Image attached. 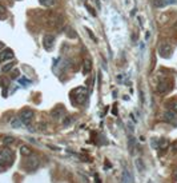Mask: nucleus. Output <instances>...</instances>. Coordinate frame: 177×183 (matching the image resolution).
<instances>
[{
  "instance_id": "nucleus-1",
  "label": "nucleus",
  "mask_w": 177,
  "mask_h": 183,
  "mask_svg": "<svg viewBox=\"0 0 177 183\" xmlns=\"http://www.w3.org/2000/svg\"><path fill=\"white\" fill-rule=\"evenodd\" d=\"M87 95H88V91H87L85 87H79V88H76L72 91L71 99H72L73 104H80L87 100Z\"/></svg>"
},
{
  "instance_id": "nucleus-2",
  "label": "nucleus",
  "mask_w": 177,
  "mask_h": 183,
  "mask_svg": "<svg viewBox=\"0 0 177 183\" xmlns=\"http://www.w3.org/2000/svg\"><path fill=\"white\" fill-rule=\"evenodd\" d=\"M13 162V152L8 149L0 151V166H11Z\"/></svg>"
},
{
  "instance_id": "nucleus-3",
  "label": "nucleus",
  "mask_w": 177,
  "mask_h": 183,
  "mask_svg": "<svg viewBox=\"0 0 177 183\" xmlns=\"http://www.w3.org/2000/svg\"><path fill=\"white\" fill-rule=\"evenodd\" d=\"M172 52H173V47H172L169 43H167V41L161 43L160 48H158V54H160V56L164 57V59H169V57L172 56Z\"/></svg>"
},
{
  "instance_id": "nucleus-4",
  "label": "nucleus",
  "mask_w": 177,
  "mask_h": 183,
  "mask_svg": "<svg viewBox=\"0 0 177 183\" xmlns=\"http://www.w3.org/2000/svg\"><path fill=\"white\" fill-rule=\"evenodd\" d=\"M20 119L24 124H31L32 119H33V111L29 110V108H25V110L22 111V114H20Z\"/></svg>"
},
{
  "instance_id": "nucleus-5",
  "label": "nucleus",
  "mask_w": 177,
  "mask_h": 183,
  "mask_svg": "<svg viewBox=\"0 0 177 183\" xmlns=\"http://www.w3.org/2000/svg\"><path fill=\"white\" fill-rule=\"evenodd\" d=\"M53 44H55V36L51 34H47L43 38V46H44L45 51H49L53 48Z\"/></svg>"
},
{
  "instance_id": "nucleus-6",
  "label": "nucleus",
  "mask_w": 177,
  "mask_h": 183,
  "mask_svg": "<svg viewBox=\"0 0 177 183\" xmlns=\"http://www.w3.org/2000/svg\"><path fill=\"white\" fill-rule=\"evenodd\" d=\"M39 164H40L39 158H36V156H31V158H28V161L25 162V167L28 168L29 171H35L36 168L39 167Z\"/></svg>"
},
{
  "instance_id": "nucleus-7",
  "label": "nucleus",
  "mask_w": 177,
  "mask_h": 183,
  "mask_svg": "<svg viewBox=\"0 0 177 183\" xmlns=\"http://www.w3.org/2000/svg\"><path fill=\"white\" fill-rule=\"evenodd\" d=\"M64 115H65V108L63 107V106H57V107H55L53 110L51 111V116L53 118V119H60V118H63Z\"/></svg>"
},
{
  "instance_id": "nucleus-8",
  "label": "nucleus",
  "mask_w": 177,
  "mask_h": 183,
  "mask_svg": "<svg viewBox=\"0 0 177 183\" xmlns=\"http://www.w3.org/2000/svg\"><path fill=\"white\" fill-rule=\"evenodd\" d=\"M164 120L168 123H172L174 126H177V114L174 111H167L164 115Z\"/></svg>"
},
{
  "instance_id": "nucleus-9",
  "label": "nucleus",
  "mask_w": 177,
  "mask_h": 183,
  "mask_svg": "<svg viewBox=\"0 0 177 183\" xmlns=\"http://www.w3.org/2000/svg\"><path fill=\"white\" fill-rule=\"evenodd\" d=\"M15 54H13V51L11 48H6L3 52H0V62H6L8 59H13Z\"/></svg>"
},
{
  "instance_id": "nucleus-10",
  "label": "nucleus",
  "mask_w": 177,
  "mask_h": 183,
  "mask_svg": "<svg viewBox=\"0 0 177 183\" xmlns=\"http://www.w3.org/2000/svg\"><path fill=\"white\" fill-rule=\"evenodd\" d=\"M153 4L157 8H162V7L169 6V4H177V0H155Z\"/></svg>"
},
{
  "instance_id": "nucleus-11",
  "label": "nucleus",
  "mask_w": 177,
  "mask_h": 183,
  "mask_svg": "<svg viewBox=\"0 0 177 183\" xmlns=\"http://www.w3.org/2000/svg\"><path fill=\"white\" fill-rule=\"evenodd\" d=\"M91 69H92V63H91V60L89 59H85L84 62H83V66H81V71L84 75H88L89 72H91Z\"/></svg>"
},
{
  "instance_id": "nucleus-12",
  "label": "nucleus",
  "mask_w": 177,
  "mask_h": 183,
  "mask_svg": "<svg viewBox=\"0 0 177 183\" xmlns=\"http://www.w3.org/2000/svg\"><path fill=\"white\" fill-rule=\"evenodd\" d=\"M123 182L125 183H132L135 182V178H133V175L129 172L128 170H124L123 171Z\"/></svg>"
},
{
  "instance_id": "nucleus-13",
  "label": "nucleus",
  "mask_w": 177,
  "mask_h": 183,
  "mask_svg": "<svg viewBox=\"0 0 177 183\" xmlns=\"http://www.w3.org/2000/svg\"><path fill=\"white\" fill-rule=\"evenodd\" d=\"M135 166H136V168L140 172H142V171L145 170V163H144V161H142L141 158H137L136 161H135Z\"/></svg>"
},
{
  "instance_id": "nucleus-14",
  "label": "nucleus",
  "mask_w": 177,
  "mask_h": 183,
  "mask_svg": "<svg viewBox=\"0 0 177 183\" xmlns=\"http://www.w3.org/2000/svg\"><path fill=\"white\" fill-rule=\"evenodd\" d=\"M157 91L160 94H165L167 91H169V87L167 86V82H160L157 84Z\"/></svg>"
},
{
  "instance_id": "nucleus-15",
  "label": "nucleus",
  "mask_w": 177,
  "mask_h": 183,
  "mask_svg": "<svg viewBox=\"0 0 177 183\" xmlns=\"http://www.w3.org/2000/svg\"><path fill=\"white\" fill-rule=\"evenodd\" d=\"M20 154L23 156H29V155H32V150L29 149L28 146H22L20 147Z\"/></svg>"
},
{
  "instance_id": "nucleus-16",
  "label": "nucleus",
  "mask_w": 177,
  "mask_h": 183,
  "mask_svg": "<svg viewBox=\"0 0 177 183\" xmlns=\"http://www.w3.org/2000/svg\"><path fill=\"white\" fill-rule=\"evenodd\" d=\"M22 123H23V122H22V119H20V118H19V119H17V118H15V119L11 120V126H12L13 128H20V127H22Z\"/></svg>"
},
{
  "instance_id": "nucleus-17",
  "label": "nucleus",
  "mask_w": 177,
  "mask_h": 183,
  "mask_svg": "<svg viewBox=\"0 0 177 183\" xmlns=\"http://www.w3.org/2000/svg\"><path fill=\"white\" fill-rule=\"evenodd\" d=\"M56 3V0H40V4L44 7H52Z\"/></svg>"
},
{
  "instance_id": "nucleus-18",
  "label": "nucleus",
  "mask_w": 177,
  "mask_h": 183,
  "mask_svg": "<svg viewBox=\"0 0 177 183\" xmlns=\"http://www.w3.org/2000/svg\"><path fill=\"white\" fill-rule=\"evenodd\" d=\"M151 146H152V149H155V150H157V149H160V139H152V142H151Z\"/></svg>"
},
{
  "instance_id": "nucleus-19",
  "label": "nucleus",
  "mask_w": 177,
  "mask_h": 183,
  "mask_svg": "<svg viewBox=\"0 0 177 183\" xmlns=\"http://www.w3.org/2000/svg\"><path fill=\"white\" fill-rule=\"evenodd\" d=\"M13 66H15V63L4 64V66H3V72H8V71H11V69L13 68Z\"/></svg>"
},
{
  "instance_id": "nucleus-20",
  "label": "nucleus",
  "mask_w": 177,
  "mask_h": 183,
  "mask_svg": "<svg viewBox=\"0 0 177 183\" xmlns=\"http://www.w3.org/2000/svg\"><path fill=\"white\" fill-rule=\"evenodd\" d=\"M15 142V138H12V136H6V138L3 139V143L4 144H11V143Z\"/></svg>"
},
{
  "instance_id": "nucleus-21",
  "label": "nucleus",
  "mask_w": 177,
  "mask_h": 183,
  "mask_svg": "<svg viewBox=\"0 0 177 183\" xmlns=\"http://www.w3.org/2000/svg\"><path fill=\"white\" fill-rule=\"evenodd\" d=\"M6 16H7V10L0 4V19H4Z\"/></svg>"
},
{
  "instance_id": "nucleus-22",
  "label": "nucleus",
  "mask_w": 177,
  "mask_h": 183,
  "mask_svg": "<svg viewBox=\"0 0 177 183\" xmlns=\"http://www.w3.org/2000/svg\"><path fill=\"white\" fill-rule=\"evenodd\" d=\"M19 83H20V84H23V86H29V84H31V80H28L27 78H20Z\"/></svg>"
},
{
  "instance_id": "nucleus-23",
  "label": "nucleus",
  "mask_w": 177,
  "mask_h": 183,
  "mask_svg": "<svg viewBox=\"0 0 177 183\" xmlns=\"http://www.w3.org/2000/svg\"><path fill=\"white\" fill-rule=\"evenodd\" d=\"M0 83H1V86H3V87H7V86H8V80L4 79V78H1V79H0Z\"/></svg>"
},
{
  "instance_id": "nucleus-24",
  "label": "nucleus",
  "mask_w": 177,
  "mask_h": 183,
  "mask_svg": "<svg viewBox=\"0 0 177 183\" xmlns=\"http://www.w3.org/2000/svg\"><path fill=\"white\" fill-rule=\"evenodd\" d=\"M69 31H71V32H68V36H69V38H71V36H72V38H76V36H77V35H76V32L73 31L72 28H71Z\"/></svg>"
},
{
  "instance_id": "nucleus-25",
  "label": "nucleus",
  "mask_w": 177,
  "mask_h": 183,
  "mask_svg": "<svg viewBox=\"0 0 177 183\" xmlns=\"http://www.w3.org/2000/svg\"><path fill=\"white\" fill-rule=\"evenodd\" d=\"M72 122H73V119H72V118H68V119H67L65 122H64V126H68V124H69V123H72Z\"/></svg>"
},
{
  "instance_id": "nucleus-26",
  "label": "nucleus",
  "mask_w": 177,
  "mask_h": 183,
  "mask_svg": "<svg viewBox=\"0 0 177 183\" xmlns=\"http://www.w3.org/2000/svg\"><path fill=\"white\" fill-rule=\"evenodd\" d=\"M172 150H173L174 152H177V140L173 143V144H172Z\"/></svg>"
},
{
  "instance_id": "nucleus-27",
  "label": "nucleus",
  "mask_w": 177,
  "mask_h": 183,
  "mask_svg": "<svg viewBox=\"0 0 177 183\" xmlns=\"http://www.w3.org/2000/svg\"><path fill=\"white\" fill-rule=\"evenodd\" d=\"M171 107H172V110H173V111H177V102L172 103V106H171Z\"/></svg>"
},
{
  "instance_id": "nucleus-28",
  "label": "nucleus",
  "mask_w": 177,
  "mask_h": 183,
  "mask_svg": "<svg viewBox=\"0 0 177 183\" xmlns=\"http://www.w3.org/2000/svg\"><path fill=\"white\" fill-rule=\"evenodd\" d=\"M19 71H17V69H15V71H13V74H12V78H17V76H19Z\"/></svg>"
},
{
  "instance_id": "nucleus-29",
  "label": "nucleus",
  "mask_w": 177,
  "mask_h": 183,
  "mask_svg": "<svg viewBox=\"0 0 177 183\" xmlns=\"http://www.w3.org/2000/svg\"><path fill=\"white\" fill-rule=\"evenodd\" d=\"M140 99H141V103L144 104V94H142V91H140Z\"/></svg>"
},
{
  "instance_id": "nucleus-30",
  "label": "nucleus",
  "mask_w": 177,
  "mask_h": 183,
  "mask_svg": "<svg viewBox=\"0 0 177 183\" xmlns=\"http://www.w3.org/2000/svg\"><path fill=\"white\" fill-rule=\"evenodd\" d=\"M173 179H176V180H177V168L174 170V172H173Z\"/></svg>"
},
{
  "instance_id": "nucleus-31",
  "label": "nucleus",
  "mask_w": 177,
  "mask_h": 183,
  "mask_svg": "<svg viewBox=\"0 0 177 183\" xmlns=\"http://www.w3.org/2000/svg\"><path fill=\"white\" fill-rule=\"evenodd\" d=\"M3 48H4V43L3 41H0V50H3Z\"/></svg>"
}]
</instances>
